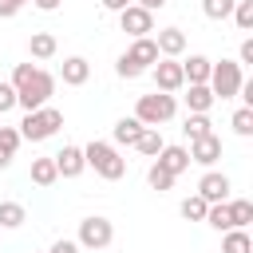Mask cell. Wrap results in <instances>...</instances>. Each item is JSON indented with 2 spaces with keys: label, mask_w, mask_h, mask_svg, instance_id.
<instances>
[{
  "label": "cell",
  "mask_w": 253,
  "mask_h": 253,
  "mask_svg": "<svg viewBox=\"0 0 253 253\" xmlns=\"http://www.w3.org/2000/svg\"><path fill=\"white\" fill-rule=\"evenodd\" d=\"M174 178H178V174H170L162 162H150V170H146V186H150V190H158V194H162V190H170V186H174Z\"/></svg>",
  "instance_id": "obj_28"
},
{
  "label": "cell",
  "mask_w": 253,
  "mask_h": 253,
  "mask_svg": "<svg viewBox=\"0 0 253 253\" xmlns=\"http://www.w3.org/2000/svg\"><path fill=\"white\" fill-rule=\"evenodd\" d=\"M241 83H245V75H241V63H237V59L213 63V71H210V91H213L217 99H237Z\"/></svg>",
  "instance_id": "obj_5"
},
{
  "label": "cell",
  "mask_w": 253,
  "mask_h": 253,
  "mask_svg": "<svg viewBox=\"0 0 253 253\" xmlns=\"http://www.w3.org/2000/svg\"><path fill=\"white\" fill-rule=\"evenodd\" d=\"M178 115V99L170 95V91H150V95H138V103H134V119L142 123V126H162V123H170Z\"/></svg>",
  "instance_id": "obj_2"
},
{
  "label": "cell",
  "mask_w": 253,
  "mask_h": 253,
  "mask_svg": "<svg viewBox=\"0 0 253 253\" xmlns=\"http://www.w3.org/2000/svg\"><path fill=\"white\" fill-rule=\"evenodd\" d=\"M47 253H79V241H71V237H59Z\"/></svg>",
  "instance_id": "obj_37"
},
{
  "label": "cell",
  "mask_w": 253,
  "mask_h": 253,
  "mask_svg": "<svg viewBox=\"0 0 253 253\" xmlns=\"http://www.w3.org/2000/svg\"><path fill=\"white\" fill-rule=\"evenodd\" d=\"M55 51H59V43H55L51 32H32V36H28V55H32V59H51Z\"/></svg>",
  "instance_id": "obj_19"
},
{
  "label": "cell",
  "mask_w": 253,
  "mask_h": 253,
  "mask_svg": "<svg viewBox=\"0 0 253 253\" xmlns=\"http://www.w3.org/2000/svg\"><path fill=\"white\" fill-rule=\"evenodd\" d=\"M154 43H158V55L178 59V55L186 51V32H182V28H158V32H154Z\"/></svg>",
  "instance_id": "obj_11"
},
{
  "label": "cell",
  "mask_w": 253,
  "mask_h": 253,
  "mask_svg": "<svg viewBox=\"0 0 253 253\" xmlns=\"http://www.w3.org/2000/svg\"><path fill=\"white\" fill-rule=\"evenodd\" d=\"M126 55L146 71V67H154L162 55H158V43H154V36H138V40H130V47H126Z\"/></svg>",
  "instance_id": "obj_13"
},
{
  "label": "cell",
  "mask_w": 253,
  "mask_h": 253,
  "mask_svg": "<svg viewBox=\"0 0 253 253\" xmlns=\"http://www.w3.org/2000/svg\"><path fill=\"white\" fill-rule=\"evenodd\" d=\"M182 71H186V83H210L213 59H206V55H190V59H182Z\"/></svg>",
  "instance_id": "obj_21"
},
{
  "label": "cell",
  "mask_w": 253,
  "mask_h": 253,
  "mask_svg": "<svg viewBox=\"0 0 253 253\" xmlns=\"http://www.w3.org/2000/svg\"><path fill=\"white\" fill-rule=\"evenodd\" d=\"M229 190H233V186H229V178H225L221 170H206V174L198 178V194H202L210 206H213V202H229Z\"/></svg>",
  "instance_id": "obj_9"
},
{
  "label": "cell",
  "mask_w": 253,
  "mask_h": 253,
  "mask_svg": "<svg viewBox=\"0 0 253 253\" xmlns=\"http://www.w3.org/2000/svg\"><path fill=\"white\" fill-rule=\"evenodd\" d=\"M83 154H87V166H91L99 178H107V182H119V178L126 174V158L119 154V146H115V142L91 138V142L83 146Z\"/></svg>",
  "instance_id": "obj_1"
},
{
  "label": "cell",
  "mask_w": 253,
  "mask_h": 253,
  "mask_svg": "<svg viewBox=\"0 0 253 253\" xmlns=\"http://www.w3.org/2000/svg\"><path fill=\"white\" fill-rule=\"evenodd\" d=\"M32 4H36V8H40V12H55V8H59V4H63V0H32Z\"/></svg>",
  "instance_id": "obj_42"
},
{
  "label": "cell",
  "mask_w": 253,
  "mask_h": 253,
  "mask_svg": "<svg viewBox=\"0 0 253 253\" xmlns=\"http://www.w3.org/2000/svg\"><path fill=\"white\" fill-rule=\"evenodd\" d=\"M32 75H36V63H16V71H12V87L20 91V87H24Z\"/></svg>",
  "instance_id": "obj_34"
},
{
  "label": "cell",
  "mask_w": 253,
  "mask_h": 253,
  "mask_svg": "<svg viewBox=\"0 0 253 253\" xmlns=\"http://www.w3.org/2000/svg\"><path fill=\"white\" fill-rule=\"evenodd\" d=\"M12 107H16V87H12V83H4V79H0V115H8V111H12Z\"/></svg>",
  "instance_id": "obj_35"
},
{
  "label": "cell",
  "mask_w": 253,
  "mask_h": 253,
  "mask_svg": "<svg viewBox=\"0 0 253 253\" xmlns=\"http://www.w3.org/2000/svg\"><path fill=\"white\" fill-rule=\"evenodd\" d=\"M237 63L253 67V36H245V40H241V47H237Z\"/></svg>",
  "instance_id": "obj_36"
},
{
  "label": "cell",
  "mask_w": 253,
  "mask_h": 253,
  "mask_svg": "<svg viewBox=\"0 0 253 253\" xmlns=\"http://www.w3.org/2000/svg\"><path fill=\"white\" fill-rule=\"evenodd\" d=\"M0 119H4V115H0ZM0 126H4V123H0Z\"/></svg>",
  "instance_id": "obj_44"
},
{
  "label": "cell",
  "mask_w": 253,
  "mask_h": 253,
  "mask_svg": "<svg viewBox=\"0 0 253 253\" xmlns=\"http://www.w3.org/2000/svg\"><path fill=\"white\" fill-rule=\"evenodd\" d=\"M119 28H123L130 40L150 36V32H154V12H146L142 4H126V8L119 12Z\"/></svg>",
  "instance_id": "obj_7"
},
{
  "label": "cell",
  "mask_w": 253,
  "mask_h": 253,
  "mask_svg": "<svg viewBox=\"0 0 253 253\" xmlns=\"http://www.w3.org/2000/svg\"><path fill=\"white\" fill-rule=\"evenodd\" d=\"M166 142H162V134H158V126H146L142 130V138L134 142V150L138 154H146V158H158V150H162Z\"/></svg>",
  "instance_id": "obj_27"
},
{
  "label": "cell",
  "mask_w": 253,
  "mask_h": 253,
  "mask_svg": "<svg viewBox=\"0 0 253 253\" xmlns=\"http://www.w3.org/2000/svg\"><path fill=\"white\" fill-rule=\"evenodd\" d=\"M28 178H32L36 186H55V182H59L55 154H51V158H32V170H28Z\"/></svg>",
  "instance_id": "obj_18"
},
{
  "label": "cell",
  "mask_w": 253,
  "mask_h": 253,
  "mask_svg": "<svg viewBox=\"0 0 253 253\" xmlns=\"http://www.w3.org/2000/svg\"><path fill=\"white\" fill-rule=\"evenodd\" d=\"M99 4H103L107 12H123V8H126V4H134V0H99Z\"/></svg>",
  "instance_id": "obj_40"
},
{
  "label": "cell",
  "mask_w": 253,
  "mask_h": 253,
  "mask_svg": "<svg viewBox=\"0 0 253 253\" xmlns=\"http://www.w3.org/2000/svg\"><path fill=\"white\" fill-rule=\"evenodd\" d=\"M115 71H119V79H138V75H142V67H138V63H134L126 51L115 59Z\"/></svg>",
  "instance_id": "obj_33"
},
{
  "label": "cell",
  "mask_w": 253,
  "mask_h": 253,
  "mask_svg": "<svg viewBox=\"0 0 253 253\" xmlns=\"http://www.w3.org/2000/svg\"><path fill=\"white\" fill-rule=\"evenodd\" d=\"M229 126H233V134L253 138V107H237V111H233V119H229Z\"/></svg>",
  "instance_id": "obj_30"
},
{
  "label": "cell",
  "mask_w": 253,
  "mask_h": 253,
  "mask_svg": "<svg viewBox=\"0 0 253 253\" xmlns=\"http://www.w3.org/2000/svg\"><path fill=\"white\" fill-rule=\"evenodd\" d=\"M150 75H154V87H158V91H170V95H174V91H182V87H186L182 59H166V55H162V59L150 67Z\"/></svg>",
  "instance_id": "obj_8"
},
{
  "label": "cell",
  "mask_w": 253,
  "mask_h": 253,
  "mask_svg": "<svg viewBox=\"0 0 253 253\" xmlns=\"http://www.w3.org/2000/svg\"><path fill=\"white\" fill-rule=\"evenodd\" d=\"M59 79H63L67 87H83V83L91 79V63H87L83 55H67V59L59 63Z\"/></svg>",
  "instance_id": "obj_14"
},
{
  "label": "cell",
  "mask_w": 253,
  "mask_h": 253,
  "mask_svg": "<svg viewBox=\"0 0 253 253\" xmlns=\"http://www.w3.org/2000/svg\"><path fill=\"white\" fill-rule=\"evenodd\" d=\"M221 253H253V237L245 229H225L221 233Z\"/></svg>",
  "instance_id": "obj_22"
},
{
  "label": "cell",
  "mask_w": 253,
  "mask_h": 253,
  "mask_svg": "<svg viewBox=\"0 0 253 253\" xmlns=\"http://www.w3.org/2000/svg\"><path fill=\"white\" fill-rule=\"evenodd\" d=\"M20 8H24V4H16V0H0V20H12Z\"/></svg>",
  "instance_id": "obj_38"
},
{
  "label": "cell",
  "mask_w": 253,
  "mask_h": 253,
  "mask_svg": "<svg viewBox=\"0 0 253 253\" xmlns=\"http://www.w3.org/2000/svg\"><path fill=\"white\" fill-rule=\"evenodd\" d=\"M142 130H146V126H142V123H138L134 115H130V119L123 115V119L115 123V130H111V138H115V146H134V142L142 138Z\"/></svg>",
  "instance_id": "obj_16"
},
{
  "label": "cell",
  "mask_w": 253,
  "mask_h": 253,
  "mask_svg": "<svg viewBox=\"0 0 253 253\" xmlns=\"http://www.w3.org/2000/svg\"><path fill=\"white\" fill-rule=\"evenodd\" d=\"M182 134L194 142V138H206V134H213V123H210V115H186V123H182Z\"/></svg>",
  "instance_id": "obj_23"
},
{
  "label": "cell",
  "mask_w": 253,
  "mask_h": 253,
  "mask_svg": "<svg viewBox=\"0 0 253 253\" xmlns=\"http://www.w3.org/2000/svg\"><path fill=\"white\" fill-rule=\"evenodd\" d=\"M63 126V111L59 107H40V111H24V123H20V134L28 142H47L55 130Z\"/></svg>",
  "instance_id": "obj_3"
},
{
  "label": "cell",
  "mask_w": 253,
  "mask_h": 253,
  "mask_svg": "<svg viewBox=\"0 0 253 253\" xmlns=\"http://www.w3.org/2000/svg\"><path fill=\"white\" fill-rule=\"evenodd\" d=\"M237 95H241V107H253V75L241 83V91H237Z\"/></svg>",
  "instance_id": "obj_39"
},
{
  "label": "cell",
  "mask_w": 253,
  "mask_h": 253,
  "mask_svg": "<svg viewBox=\"0 0 253 253\" xmlns=\"http://www.w3.org/2000/svg\"><path fill=\"white\" fill-rule=\"evenodd\" d=\"M51 95H55V75L43 71V67H36V75L16 91V107H24V111H40V107L51 103Z\"/></svg>",
  "instance_id": "obj_4"
},
{
  "label": "cell",
  "mask_w": 253,
  "mask_h": 253,
  "mask_svg": "<svg viewBox=\"0 0 253 253\" xmlns=\"http://www.w3.org/2000/svg\"><path fill=\"white\" fill-rule=\"evenodd\" d=\"M134 4H142V8H146V12H162V8H166V4H170V0H134Z\"/></svg>",
  "instance_id": "obj_41"
},
{
  "label": "cell",
  "mask_w": 253,
  "mask_h": 253,
  "mask_svg": "<svg viewBox=\"0 0 253 253\" xmlns=\"http://www.w3.org/2000/svg\"><path fill=\"white\" fill-rule=\"evenodd\" d=\"M28 221V210L20 202H0V229H20Z\"/></svg>",
  "instance_id": "obj_25"
},
{
  "label": "cell",
  "mask_w": 253,
  "mask_h": 253,
  "mask_svg": "<svg viewBox=\"0 0 253 253\" xmlns=\"http://www.w3.org/2000/svg\"><path fill=\"white\" fill-rule=\"evenodd\" d=\"M20 142H24V134H20L16 126H0V170H8V166H12V158H16Z\"/></svg>",
  "instance_id": "obj_20"
},
{
  "label": "cell",
  "mask_w": 253,
  "mask_h": 253,
  "mask_svg": "<svg viewBox=\"0 0 253 253\" xmlns=\"http://www.w3.org/2000/svg\"><path fill=\"white\" fill-rule=\"evenodd\" d=\"M229 217H233V229L253 225V202H249V198H233V202H229Z\"/></svg>",
  "instance_id": "obj_29"
},
{
  "label": "cell",
  "mask_w": 253,
  "mask_h": 253,
  "mask_svg": "<svg viewBox=\"0 0 253 253\" xmlns=\"http://www.w3.org/2000/svg\"><path fill=\"white\" fill-rule=\"evenodd\" d=\"M79 249H91V253H99V249H107L111 241H115V225H111V217H99V213H91V217H83L79 221Z\"/></svg>",
  "instance_id": "obj_6"
},
{
  "label": "cell",
  "mask_w": 253,
  "mask_h": 253,
  "mask_svg": "<svg viewBox=\"0 0 253 253\" xmlns=\"http://www.w3.org/2000/svg\"><path fill=\"white\" fill-rule=\"evenodd\" d=\"M217 158H221V138L217 134H206V138H194L190 142V162H198V166L210 170Z\"/></svg>",
  "instance_id": "obj_10"
},
{
  "label": "cell",
  "mask_w": 253,
  "mask_h": 253,
  "mask_svg": "<svg viewBox=\"0 0 253 253\" xmlns=\"http://www.w3.org/2000/svg\"><path fill=\"white\" fill-rule=\"evenodd\" d=\"M206 210H210V202H206L202 194H190V198H182V206H178V213H182L186 221H206Z\"/></svg>",
  "instance_id": "obj_26"
},
{
  "label": "cell",
  "mask_w": 253,
  "mask_h": 253,
  "mask_svg": "<svg viewBox=\"0 0 253 253\" xmlns=\"http://www.w3.org/2000/svg\"><path fill=\"white\" fill-rule=\"evenodd\" d=\"M154 162H162L170 174H186L190 170V146H162Z\"/></svg>",
  "instance_id": "obj_17"
},
{
  "label": "cell",
  "mask_w": 253,
  "mask_h": 253,
  "mask_svg": "<svg viewBox=\"0 0 253 253\" xmlns=\"http://www.w3.org/2000/svg\"><path fill=\"white\" fill-rule=\"evenodd\" d=\"M16 4H28V0H16Z\"/></svg>",
  "instance_id": "obj_43"
},
{
  "label": "cell",
  "mask_w": 253,
  "mask_h": 253,
  "mask_svg": "<svg viewBox=\"0 0 253 253\" xmlns=\"http://www.w3.org/2000/svg\"><path fill=\"white\" fill-rule=\"evenodd\" d=\"M213 103H217V95L210 91V83H190V87H186V107H190L194 115H210Z\"/></svg>",
  "instance_id": "obj_15"
},
{
  "label": "cell",
  "mask_w": 253,
  "mask_h": 253,
  "mask_svg": "<svg viewBox=\"0 0 253 253\" xmlns=\"http://www.w3.org/2000/svg\"><path fill=\"white\" fill-rule=\"evenodd\" d=\"M241 32H253V0H237V8H233V16H229Z\"/></svg>",
  "instance_id": "obj_32"
},
{
  "label": "cell",
  "mask_w": 253,
  "mask_h": 253,
  "mask_svg": "<svg viewBox=\"0 0 253 253\" xmlns=\"http://www.w3.org/2000/svg\"><path fill=\"white\" fill-rule=\"evenodd\" d=\"M55 166H59V178H79V174L87 170L83 146H63V150L55 154Z\"/></svg>",
  "instance_id": "obj_12"
},
{
  "label": "cell",
  "mask_w": 253,
  "mask_h": 253,
  "mask_svg": "<svg viewBox=\"0 0 253 253\" xmlns=\"http://www.w3.org/2000/svg\"><path fill=\"white\" fill-rule=\"evenodd\" d=\"M206 225H210V229H217V233L233 229V217H229V202H213V206L206 210Z\"/></svg>",
  "instance_id": "obj_24"
},
{
  "label": "cell",
  "mask_w": 253,
  "mask_h": 253,
  "mask_svg": "<svg viewBox=\"0 0 253 253\" xmlns=\"http://www.w3.org/2000/svg\"><path fill=\"white\" fill-rule=\"evenodd\" d=\"M233 8H237V0H202L206 20H229V16H233Z\"/></svg>",
  "instance_id": "obj_31"
}]
</instances>
